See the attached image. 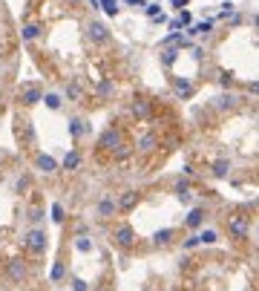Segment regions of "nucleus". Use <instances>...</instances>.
Wrapping results in <instances>:
<instances>
[{"mask_svg":"<svg viewBox=\"0 0 259 291\" xmlns=\"http://www.w3.org/2000/svg\"><path fill=\"white\" fill-rule=\"evenodd\" d=\"M227 231H230L236 239H245V236H248V231H251L248 216H239V213H236V216H230V219H227Z\"/></svg>","mask_w":259,"mask_h":291,"instance_id":"f257e3e1","label":"nucleus"},{"mask_svg":"<svg viewBox=\"0 0 259 291\" xmlns=\"http://www.w3.org/2000/svg\"><path fill=\"white\" fill-rule=\"evenodd\" d=\"M87 38H90L92 43H104V40L110 38L107 23H104V20H90V26H87Z\"/></svg>","mask_w":259,"mask_h":291,"instance_id":"f03ea898","label":"nucleus"},{"mask_svg":"<svg viewBox=\"0 0 259 291\" xmlns=\"http://www.w3.org/2000/svg\"><path fill=\"white\" fill-rule=\"evenodd\" d=\"M112 239H115L121 248H130V245L135 242V231H132L130 225H118V228H115V236H112Z\"/></svg>","mask_w":259,"mask_h":291,"instance_id":"7ed1b4c3","label":"nucleus"},{"mask_svg":"<svg viewBox=\"0 0 259 291\" xmlns=\"http://www.w3.org/2000/svg\"><path fill=\"white\" fill-rule=\"evenodd\" d=\"M118 213V205H115V199L112 196H104L101 202H98V216L101 219H112Z\"/></svg>","mask_w":259,"mask_h":291,"instance_id":"20e7f679","label":"nucleus"},{"mask_svg":"<svg viewBox=\"0 0 259 291\" xmlns=\"http://www.w3.org/2000/svg\"><path fill=\"white\" fill-rule=\"evenodd\" d=\"M26 245L32 248L35 254H40V251H46V233H43L40 228H35L32 233H29V239H26Z\"/></svg>","mask_w":259,"mask_h":291,"instance_id":"39448f33","label":"nucleus"},{"mask_svg":"<svg viewBox=\"0 0 259 291\" xmlns=\"http://www.w3.org/2000/svg\"><path fill=\"white\" fill-rule=\"evenodd\" d=\"M37 101H43V93H40L37 87H26V90L20 93V104H23V107H35Z\"/></svg>","mask_w":259,"mask_h":291,"instance_id":"423d86ee","label":"nucleus"},{"mask_svg":"<svg viewBox=\"0 0 259 291\" xmlns=\"http://www.w3.org/2000/svg\"><path fill=\"white\" fill-rule=\"evenodd\" d=\"M115 205H118V211H132V208L138 205V194H135V191H124V194L118 196Z\"/></svg>","mask_w":259,"mask_h":291,"instance_id":"0eeeda50","label":"nucleus"},{"mask_svg":"<svg viewBox=\"0 0 259 291\" xmlns=\"http://www.w3.org/2000/svg\"><path fill=\"white\" fill-rule=\"evenodd\" d=\"M9 277H12V280H23V277H26V265H23L20 259H12V262H9Z\"/></svg>","mask_w":259,"mask_h":291,"instance_id":"6e6552de","label":"nucleus"},{"mask_svg":"<svg viewBox=\"0 0 259 291\" xmlns=\"http://www.w3.org/2000/svg\"><path fill=\"white\" fill-rule=\"evenodd\" d=\"M132 116H135V118H147V116H150V101L138 98V101L132 104Z\"/></svg>","mask_w":259,"mask_h":291,"instance_id":"1a4fd4ad","label":"nucleus"},{"mask_svg":"<svg viewBox=\"0 0 259 291\" xmlns=\"http://www.w3.org/2000/svg\"><path fill=\"white\" fill-rule=\"evenodd\" d=\"M156 144H159V138H156L153 133H147V136H141V138H138V150H144V153L156 150Z\"/></svg>","mask_w":259,"mask_h":291,"instance_id":"9d476101","label":"nucleus"},{"mask_svg":"<svg viewBox=\"0 0 259 291\" xmlns=\"http://www.w3.org/2000/svg\"><path fill=\"white\" fill-rule=\"evenodd\" d=\"M118 138H121V133L110 127L104 136H101V147H115V144H118Z\"/></svg>","mask_w":259,"mask_h":291,"instance_id":"9b49d317","label":"nucleus"},{"mask_svg":"<svg viewBox=\"0 0 259 291\" xmlns=\"http://www.w3.org/2000/svg\"><path fill=\"white\" fill-rule=\"evenodd\" d=\"M173 90H176V96H182V98L193 96V84H190V81H185V78H182V81H176V84H173Z\"/></svg>","mask_w":259,"mask_h":291,"instance_id":"f8f14e48","label":"nucleus"},{"mask_svg":"<svg viewBox=\"0 0 259 291\" xmlns=\"http://www.w3.org/2000/svg\"><path fill=\"white\" fill-rule=\"evenodd\" d=\"M202 222H204V211H202V208H193L190 216H187V228H199Z\"/></svg>","mask_w":259,"mask_h":291,"instance_id":"ddd939ff","label":"nucleus"},{"mask_svg":"<svg viewBox=\"0 0 259 291\" xmlns=\"http://www.w3.org/2000/svg\"><path fill=\"white\" fill-rule=\"evenodd\" d=\"M37 167H40L43 173H52V170H58V162H55L52 156H40V159H37Z\"/></svg>","mask_w":259,"mask_h":291,"instance_id":"4468645a","label":"nucleus"},{"mask_svg":"<svg viewBox=\"0 0 259 291\" xmlns=\"http://www.w3.org/2000/svg\"><path fill=\"white\" fill-rule=\"evenodd\" d=\"M78 164H81V153H78V150H69V153H66V159H64V167H66V170H75Z\"/></svg>","mask_w":259,"mask_h":291,"instance_id":"2eb2a0df","label":"nucleus"},{"mask_svg":"<svg viewBox=\"0 0 259 291\" xmlns=\"http://www.w3.org/2000/svg\"><path fill=\"white\" fill-rule=\"evenodd\" d=\"M37 35H40V26H35V23H29V26L20 29V38H23V40H35Z\"/></svg>","mask_w":259,"mask_h":291,"instance_id":"dca6fc26","label":"nucleus"},{"mask_svg":"<svg viewBox=\"0 0 259 291\" xmlns=\"http://www.w3.org/2000/svg\"><path fill=\"white\" fill-rule=\"evenodd\" d=\"M87 130H90V127H84V121H78V118H72V121H69V133H72L75 138H81Z\"/></svg>","mask_w":259,"mask_h":291,"instance_id":"f3484780","label":"nucleus"},{"mask_svg":"<svg viewBox=\"0 0 259 291\" xmlns=\"http://www.w3.org/2000/svg\"><path fill=\"white\" fill-rule=\"evenodd\" d=\"M236 104V96H219L216 98V110H230Z\"/></svg>","mask_w":259,"mask_h":291,"instance_id":"a211bd4d","label":"nucleus"},{"mask_svg":"<svg viewBox=\"0 0 259 291\" xmlns=\"http://www.w3.org/2000/svg\"><path fill=\"white\" fill-rule=\"evenodd\" d=\"M98 6H101L107 15H118V0H98Z\"/></svg>","mask_w":259,"mask_h":291,"instance_id":"6ab92c4d","label":"nucleus"},{"mask_svg":"<svg viewBox=\"0 0 259 291\" xmlns=\"http://www.w3.org/2000/svg\"><path fill=\"white\" fill-rule=\"evenodd\" d=\"M216 239H219L216 231H202V233H199V242H204V245H213Z\"/></svg>","mask_w":259,"mask_h":291,"instance_id":"aec40b11","label":"nucleus"},{"mask_svg":"<svg viewBox=\"0 0 259 291\" xmlns=\"http://www.w3.org/2000/svg\"><path fill=\"white\" fill-rule=\"evenodd\" d=\"M75 248H78L81 254H90V251H92V242H90L87 236H78V239H75Z\"/></svg>","mask_w":259,"mask_h":291,"instance_id":"412c9836","label":"nucleus"},{"mask_svg":"<svg viewBox=\"0 0 259 291\" xmlns=\"http://www.w3.org/2000/svg\"><path fill=\"white\" fill-rule=\"evenodd\" d=\"M43 101H46V107H49V110H61V96L46 93V96H43Z\"/></svg>","mask_w":259,"mask_h":291,"instance_id":"4be33fe9","label":"nucleus"},{"mask_svg":"<svg viewBox=\"0 0 259 291\" xmlns=\"http://www.w3.org/2000/svg\"><path fill=\"white\" fill-rule=\"evenodd\" d=\"M176 58H179V52H176V49H164V52H162V64L164 66H173V64H176Z\"/></svg>","mask_w":259,"mask_h":291,"instance_id":"5701e85b","label":"nucleus"},{"mask_svg":"<svg viewBox=\"0 0 259 291\" xmlns=\"http://www.w3.org/2000/svg\"><path fill=\"white\" fill-rule=\"evenodd\" d=\"M210 29H213V23H210V20H204V23H196L193 29H190V35H207Z\"/></svg>","mask_w":259,"mask_h":291,"instance_id":"b1692460","label":"nucleus"},{"mask_svg":"<svg viewBox=\"0 0 259 291\" xmlns=\"http://www.w3.org/2000/svg\"><path fill=\"white\" fill-rule=\"evenodd\" d=\"M170 239H173V231H170V228H164V231L156 233V242H159V245H167Z\"/></svg>","mask_w":259,"mask_h":291,"instance_id":"393cba45","label":"nucleus"},{"mask_svg":"<svg viewBox=\"0 0 259 291\" xmlns=\"http://www.w3.org/2000/svg\"><path fill=\"white\" fill-rule=\"evenodd\" d=\"M52 219H55V222H64V219H66V216H64V205H58V202L52 205Z\"/></svg>","mask_w":259,"mask_h":291,"instance_id":"a878e982","label":"nucleus"},{"mask_svg":"<svg viewBox=\"0 0 259 291\" xmlns=\"http://www.w3.org/2000/svg\"><path fill=\"white\" fill-rule=\"evenodd\" d=\"M227 170H230V162H216L213 164V173H216V176H227Z\"/></svg>","mask_w":259,"mask_h":291,"instance_id":"bb28decb","label":"nucleus"},{"mask_svg":"<svg viewBox=\"0 0 259 291\" xmlns=\"http://www.w3.org/2000/svg\"><path fill=\"white\" fill-rule=\"evenodd\" d=\"M64 262H55V268H52V274H49V277H52V280H61V277H64Z\"/></svg>","mask_w":259,"mask_h":291,"instance_id":"cd10ccee","label":"nucleus"},{"mask_svg":"<svg viewBox=\"0 0 259 291\" xmlns=\"http://www.w3.org/2000/svg\"><path fill=\"white\" fill-rule=\"evenodd\" d=\"M29 219H32L35 225H37V222L43 219V211H40V208H32V211H29Z\"/></svg>","mask_w":259,"mask_h":291,"instance_id":"c85d7f7f","label":"nucleus"},{"mask_svg":"<svg viewBox=\"0 0 259 291\" xmlns=\"http://www.w3.org/2000/svg\"><path fill=\"white\" fill-rule=\"evenodd\" d=\"M72 291H90V286H87L84 280H78V277H75V280H72Z\"/></svg>","mask_w":259,"mask_h":291,"instance_id":"c756f323","label":"nucleus"},{"mask_svg":"<svg viewBox=\"0 0 259 291\" xmlns=\"http://www.w3.org/2000/svg\"><path fill=\"white\" fill-rule=\"evenodd\" d=\"M78 96H81L78 84H69V87H66V98H78Z\"/></svg>","mask_w":259,"mask_h":291,"instance_id":"7c9ffc66","label":"nucleus"},{"mask_svg":"<svg viewBox=\"0 0 259 291\" xmlns=\"http://www.w3.org/2000/svg\"><path fill=\"white\" fill-rule=\"evenodd\" d=\"M144 9H147V15H150V18H156V15H159V3H147Z\"/></svg>","mask_w":259,"mask_h":291,"instance_id":"2f4dec72","label":"nucleus"},{"mask_svg":"<svg viewBox=\"0 0 259 291\" xmlns=\"http://www.w3.org/2000/svg\"><path fill=\"white\" fill-rule=\"evenodd\" d=\"M196 245H199V236H187V239H185V248H187V251L196 248Z\"/></svg>","mask_w":259,"mask_h":291,"instance_id":"473e14b6","label":"nucleus"},{"mask_svg":"<svg viewBox=\"0 0 259 291\" xmlns=\"http://www.w3.org/2000/svg\"><path fill=\"white\" fill-rule=\"evenodd\" d=\"M227 15H233V3H225V6H222V18H227Z\"/></svg>","mask_w":259,"mask_h":291,"instance_id":"72a5a7b5","label":"nucleus"},{"mask_svg":"<svg viewBox=\"0 0 259 291\" xmlns=\"http://www.w3.org/2000/svg\"><path fill=\"white\" fill-rule=\"evenodd\" d=\"M124 3H130V6H147L144 0H124Z\"/></svg>","mask_w":259,"mask_h":291,"instance_id":"f704fd0d","label":"nucleus"},{"mask_svg":"<svg viewBox=\"0 0 259 291\" xmlns=\"http://www.w3.org/2000/svg\"><path fill=\"white\" fill-rule=\"evenodd\" d=\"M95 291H112V289H110V286H98Z\"/></svg>","mask_w":259,"mask_h":291,"instance_id":"c9c22d12","label":"nucleus"},{"mask_svg":"<svg viewBox=\"0 0 259 291\" xmlns=\"http://www.w3.org/2000/svg\"><path fill=\"white\" fill-rule=\"evenodd\" d=\"M87 3H90V6H92V9H98V0H87Z\"/></svg>","mask_w":259,"mask_h":291,"instance_id":"e433bc0d","label":"nucleus"},{"mask_svg":"<svg viewBox=\"0 0 259 291\" xmlns=\"http://www.w3.org/2000/svg\"><path fill=\"white\" fill-rule=\"evenodd\" d=\"M66 3H69V6H78V3H81V0H66Z\"/></svg>","mask_w":259,"mask_h":291,"instance_id":"4c0bfd02","label":"nucleus"}]
</instances>
